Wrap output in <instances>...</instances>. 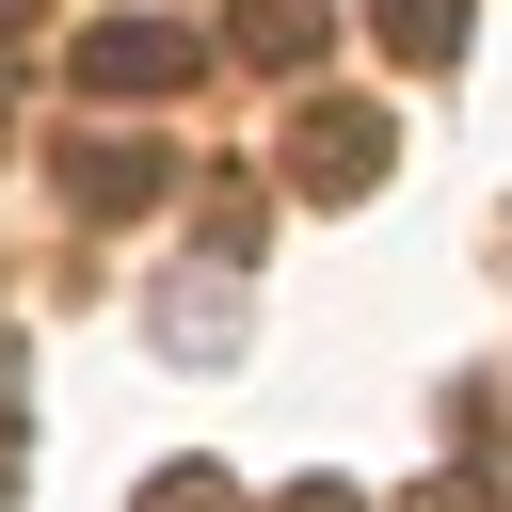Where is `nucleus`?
<instances>
[{
	"mask_svg": "<svg viewBox=\"0 0 512 512\" xmlns=\"http://www.w3.org/2000/svg\"><path fill=\"white\" fill-rule=\"evenodd\" d=\"M208 80V32H176V16H96L80 32V96H192Z\"/></svg>",
	"mask_w": 512,
	"mask_h": 512,
	"instance_id": "f257e3e1",
	"label": "nucleus"
},
{
	"mask_svg": "<svg viewBox=\"0 0 512 512\" xmlns=\"http://www.w3.org/2000/svg\"><path fill=\"white\" fill-rule=\"evenodd\" d=\"M288 176H304L320 208H352V192H384V112H352V96H320V112H304V144H288Z\"/></svg>",
	"mask_w": 512,
	"mask_h": 512,
	"instance_id": "f03ea898",
	"label": "nucleus"
},
{
	"mask_svg": "<svg viewBox=\"0 0 512 512\" xmlns=\"http://www.w3.org/2000/svg\"><path fill=\"white\" fill-rule=\"evenodd\" d=\"M224 48H240L256 80H304V64L336 48V0H240V16H224Z\"/></svg>",
	"mask_w": 512,
	"mask_h": 512,
	"instance_id": "7ed1b4c3",
	"label": "nucleus"
},
{
	"mask_svg": "<svg viewBox=\"0 0 512 512\" xmlns=\"http://www.w3.org/2000/svg\"><path fill=\"white\" fill-rule=\"evenodd\" d=\"M160 176H176L160 144H64V192L80 208H160Z\"/></svg>",
	"mask_w": 512,
	"mask_h": 512,
	"instance_id": "20e7f679",
	"label": "nucleus"
},
{
	"mask_svg": "<svg viewBox=\"0 0 512 512\" xmlns=\"http://www.w3.org/2000/svg\"><path fill=\"white\" fill-rule=\"evenodd\" d=\"M368 32L400 64H464V0H368Z\"/></svg>",
	"mask_w": 512,
	"mask_h": 512,
	"instance_id": "39448f33",
	"label": "nucleus"
},
{
	"mask_svg": "<svg viewBox=\"0 0 512 512\" xmlns=\"http://www.w3.org/2000/svg\"><path fill=\"white\" fill-rule=\"evenodd\" d=\"M160 336H176V352H224V336H240V288H224V256H208V288H176V304H160Z\"/></svg>",
	"mask_w": 512,
	"mask_h": 512,
	"instance_id": "423d86ee",
	"label": "nucleus"
},
{
	"mask_svg": "<svg viewBox=\"0 0 512 512\" xmlns=\"http://www.w3.org/2000/svg\"><path fill=\"white\" fill-rule=\"evenodd\" d=\"M144 512H224V480H208V464H160V496H144Z\"/></svg>",
	"mask_w": 512,
	"mask_h": 512,
	"instance_id": "0eeeda50",
	"label": "nucleus"
},
{
	"mask_svg": "<svg viewBox=\"0 0 512 512\" xmlns=\"http://www.w3.org/2000/svg\"><path fill=\"white\" fill-rule=\"evenodd\" d=\"M272 512H368V496H352V480H288Z\"/></svg>",
	"mask_w": 512,
	"mask_h": 512,
	"instance_id": "6e6552de",
	"label": "nucleus"
},
{
	"mask_svg": "<svg viewBox=\"0 0 512 512\" xmlns=\"http://www.w3.org/2000/svg\"><path fill=\"white\" fill-rule=\"evenodd\" d=\"M416 512H480V480H432V496H416Z\"/></svg>",
	"mask_w": 512,
	"mask_h": 512,
	"instance_id": "1a4fd4ad",
	"label": "nucleus"
},
{
	"mask_svg": "<svg viewBox=\"0 0 512 512\" xmlns=\"http://www.w3.org/2000/svg\"><path fill=\"white\" fill-rule=\"evenodd\" d=\"M0 464H16V400H0Z\"/></svg>",
	"mask_w": 512,
	"mask_h": 512,
	"instance_id": "9d476101",
	"label": "nucleus"
}]
</instances>
